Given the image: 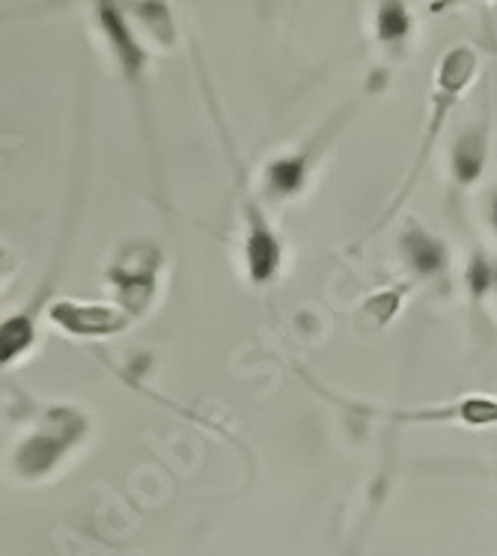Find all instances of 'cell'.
Returning <instances> with one entry per match:
<instances>
[{
  "label": "cell",
  "mask_w": 497,
  "mask_h": 556,
  "mask_svg": "<svg viewBox=\"0 0 497 556\" xmlns=\"http://www.w3.org/2000/svg\"><path fill=\"white\" fill-rule=\"evenodd\" d=\"M245 268L253 286H268L283 268V244L253 200H245Z\"/></svg>",
  "instance_id": "5b68a950"
},
{
  "label": "cell",
  "mask_w": 497,
  "mask_h": 556,
  "mask_svg": "<svg viewBox=\"0 0 497 556\" xmlns=\"http://www.w3.org/2000/svg\"><path fill=\"white\" fill-rule=\"evenodd\" d=\"M378 39L381 42H402L411 30L408 10L402 6V0H381L378 6Z\"/></svg>",
  "instance_id": "7c38bea8"
},
{
  "label": "cell",
  "mask_w": 497,
  "mask_h": 556,
  "mask_svg": "<svg viewBox=\"0 0 497 556\" xmlns=\"http://www.w3.org/2000/svg\"><path fill=\"white\" fill-rule=\"evenodd\" d=\"M89 435V417L74 405H54L43 413L33 435L19 444L12 455V470L21 479H45L78 450Z\"/></svg>",
  "instance_id": "6da1fadb"
},
{
  "label": "cell",
  "mask_w": 497,
  "mask_h": 556,
  "mask_svg": "<svg viewBox=\"0 0 497 556\" xmlns=\"http://www.w3.org/2000/svg\"><path fill=\"white\" fill-rule=\"evenodd\" d=\"M164 271V253L155 242H128L113 253L105 268V283L111 286V301L122 306L131 319H144L159 295Z\"/></svg>",
  "instance_id": "7a4b0ae2"
},
{
  "label": "cell",
  "mask_w": 497,
  "mask_h": 556,
  "mask_svg": "<svg viewBox=\"0 0 497 556\" xmlns=\"http://www.w3.org/2000/svg\"><path fill=\"white\" fill-rule=\"evenodd\" d=\"M343 408L367 413V417H384L391 422H465V426L483 429L497 426V399L494 396H468L453 405H438V408H420V411H405V408H361V405H346Z\"/></svg>",
  "instance_id": "8992f818"
},
{
  "label": "cell",
  "mask_w": 497,
  "mask_h": 556,
  "mask_svg": "<svg viewBox=\"0 0 497 556\" xmlns=\"http://www.w3.org/2000/svg\"><path fill=\"white\" fill-rule=\"evenodd\" d=\"M485 158H488V135L485 128H468L455 137L453 152H450V170L455 185L468 188L483 176L485 170Z\"/></svg>",
  "instance_id": "30bf717a"
},
{
  "label": "cell",
  "mask_w": 497,
  "mask_h": 556,
  "mask_svg": "<svg viewBox=\"0 0 497 556\" xmlns=\"http://www.w3.org/2000/svg\"><path fill=\"white\" fill-rule=\"evenodd\" d=\"M400 304H402V289H396V292L391 289V292H384V295L369 297L367 313H372L376 325H387V321H391L393 315L400 313Z\"/></svg>",
  "instance_id": "9a60e30c"
},
{
  "label": "cell",
  "mask_w": 497,
  "mask_h": 556,
  "mask_svg": "<svg viewBox=\"0 0 497 556\" xmlns=\"http://www.w3.org/2000/svg\"><path fill=\"white\" fill-rule=\"evenodd\" d=\"M48 321L74 339H111L135 325V319L117 304L78 301V297H54L48 306Z\"/></svg>",
  "instance_id": "277c9868"
},
{
  "label": "cell",
  "mask_w": 497,
  "mask_h": 556,
  "mask_svg": "<svg viewBox=\"0 0 497 556\" xmlns=\"http://www.w3.org/2000/svg\"><path fill=\"white\" fill-rule=\"evenodd\" d=\"M400 256L408 265L414 277H441L450 265V251H447L444 238L432 236L420 223H408L400 236Z\"/></svg>",
  "instance_id": "ba28073f"
},
{
  "label": "cell",
  "mask_w": 497,
  "mask_h": 556,
  "mask_svg": "<svg viewBox=\"0 0 497 556\" xmlns=\"http://www.w3.org/2000/svg\"><path fill=\"white\" fill-rule=\"evenodd\" d=\"M135 12L146 21L149 30L159 33L161 42H167V45L173 42V19H170V10L164 6V0H137Z\"/></svg>",
  "instance_id": "5bb4252c"
},
{
  "label": "cell",
  "mask_w": 497,
  "mask_h": 556,
  "mask_svg": "<svg viewBox=\"0 0 497 556\" xmlns=\"http://www.w3.org/2000/svg\"><path fill=\"white\" fill-rule=\"evenodd\" d=\"M328 137H313L307 146L301 149V152H289V155H280V158H271L268 164L262 167V197L268 203H283V200H292L304 190L307 185L310 173H313V164H316V155L325 149Z\"/></svg>",
  "instance_id": "52a82bcc"
},
{
  "label": "cell",
  "mask_w": 497,
  "mask_h": 556,
  "mask_svg": "<svg viewBox=\"0 0 497 556\" xmlns=\"http://www.w3.org/2000/svg\"><path fill=\"white\" fill-rule=\"evenodd\" d=\"M98 21H102V30L113 48V54H117L122 72H126V78L140 81V72H144V66H146V54H144V48L137 45V39L131 36L126 15L117 10L113 0H98Z\"/></svg>",
  "instance_id": "9c48e42d"
},
{
  "label": "cell",
  "mask_w": 497,
  "mask_h": 556,
  "mask_svg": "<svg viewBox=\"0 0 497 556\" xmlns=\"http://www.w3.org/2000/svg\"><path fill=\"white\" fill-rule=\"evenodd\" d=\"M494 292H497V286H494Z\"/></svg>",
  "instance_id": "e0dca14e"
},
{
  "label": "cell",
  "mask_w": 497,
  "mask_h": 556,
  "mask_svg": "<svg viewBox=\"0 0 497 556\" xmlns=\"http://www.w3.org/2000/svg\"><path fill=\"white\" fill-rule=\"evenodd\" d=\"M36 319H39V297L30 310L4 319V328H0V360H4L6 369L12 363H19L36 345Z\"/></svg>",
  "instance_id": "8fae6325"
},
{
  "label": "cell",
  "mask_w": 497,
  "mask_h": 556,
  "mask_svg": "<svg viewBox=\"0 0 497 556\" xmlns=\"http://www.w3.org/2000/svg\"><path fill=\"white\" fill-rule=\"evenodd\" d=\"M492 227L497 232V194H494V200H492Z\"/></svg>",
  "instance_id": "2e32d148"
},
{
  "label": "cell",
  "mask_w": 497,
  "mask_h": 556,
  "mask_svg": "<svg viewBox=\"0 0 497 556\" xmlns=\"http://www.w3.org/2000/svg\"><path fill=\"white\" fill-rule=\"evenodd\" d=\"M465 286L474 301H483V297L497 286V268L488 262V256H483V253L470 256V262L465 268Z\"/></svg>",
  "instance_id": "4fadbf2b"
},
{
  "label": "cell",
  "mask_w": 497,
  "mask_h": 556,
  "mask_svg": "<svg viewBox=\"0 0 497 556\" xmlns=\"http://www.w3.org/2000/svg\"><path fill=\"white\" fill-rule=\"evenodd\" d=\"M477 72V54L470 51V48H453L450 54L444 57L441 69H438V89H435V111H432V120H429V128H426V137H423V146H420L417 158H414V167L408 173V179H405L402 190L396 194V200L391 203V209H387V214L376 223V229L384 223L391 214L400 209V205L405 203V197H408V190L414 188V181L420 179V173H423L429 155H432V146L438 140V131H441L447 113H450V107L455 104V98H459L462 93H465V87L470 84V78H474Z\"/></svg>",
  "instance_id": "3957f363"
}]
</instances>
